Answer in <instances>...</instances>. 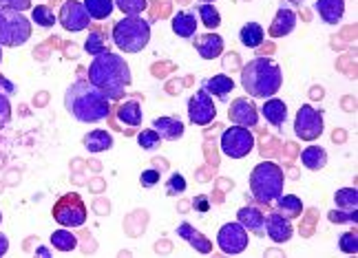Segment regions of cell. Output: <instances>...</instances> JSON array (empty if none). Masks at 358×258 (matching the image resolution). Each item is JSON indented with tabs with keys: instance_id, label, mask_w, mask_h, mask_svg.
Returning <instances> with one entry per match:
<instances>
[{
	"instance_id": "f1b7e54d",
	"label": "cell",
	"mask_w": 358,
	"mask_h": 258,
	"mask_svg": "<svg viewBox=\"0 0 358 258\" xmlns=\"http://www.w3.org/2000/svg\"><path fill=\"white\" fill-rule=\"evenodd\" d=\"M85 51L89 53V56H100V53L104 51H111L108 49V36L104 29H89V36H87V43H85Z\"/></svg>"
},
{
	"instance_id": "5b68a950",
	"label": "cell",
	"mask_w": 358,
	"mask_h": 258,
	"mask_svg": "<svg viewBox=\"0 0 358 258\" xmlns=\"http://www.w3.org/2000/svg\"><path fill=\"white\" fill-rule=\"evenodd\" d=\"M113 45L122 53H140L150 43V22L142 16H127L113 24Z\"/></svg>"
},
{
	"instance_id": "d590c367",
	"label": "cell",
	"mask_w": 358,
	"mask_h": 258,
	"mask_svg": "<svg viewBox=\"0 0 358 258\" xmlns=\"http://www.w3.org/2000/svg\"><path fill=\"white\" fill-rule=\"evenodd\" d=\"M162 142L164 139L159 137V132L155 128H144L140 135H137V146H140L142 151H157Z\"/></svg>"
},
{
	"instance_id": "2e32d148",
	"label": "cell",
	"mask_w": 358,
	"mask_h": 258,
	"mask_svg": "<svg viewBox=\"0 0 358 258\" xmlns=\"http://www.w3.org/2000/svg\"><path fill=\"white\" fill-rule=\"evenodd\" d=\"M195 51L199 53V58L201 60H217L219 56L224 53V38L215 33V31H208V33H203V36H195Z\"/></svg>"
},
{
	"instance_id": "4fadbf2b",
	"label": "cell",
	"mask_w": 358,
	"mask_h": 258,
	"mask_svg": "<svg viewBox=\"0 0 358 258\" xmlns=\"http://www.w3.org/2000/svg\"><path fill=\"white\" fill-rule=\"evenodd\" d=\"M228 117L232 124L243 126V128H255L259 124V108L252 102V98H237L232 100V104L228 106Z\"/></svg>"
},
{
	"instance_id": "8fae6325",
	"label": "cell",
	"mask_w": 358,
	"mask_h": 258,
	"mask_svg": "<svg viewBox=\"0 0 358 258\" xmlns=\"http://www.w3.org/2000/svg\"><path fill=\"white\" fill-rule=\"evenodd\" d=\"M186 108H188V121L195 126H208L217 119V104L203 89L190 95Z\"/></svg>"
},
{
	"instance_id": "4316f807",
	"label": "cell",
	"mask_w": 358,
	"mask_h": 258,
	"mask_svg": "<svg viewBox=\"0 0 358 258\" xmlns=\"http://www.w3.org/2000/svg\"><path fill=\"white\" fill-rule=\"evenodd\" d=\"M266 40V31L259 22H245L239 31V43L248 49H259Z\"/></svg>"
},
{
	"instance_id": "681fc988",
	"label": "cell",
	"mask_w": 358,
	"mask_h": 258,
	"mask_svg": "<svg viewBox=\"0 0 358 258\" xmlns=\"http://www.w3.org/2000/svg\"><path fill=\"white\" fill-rule=\"evenodd\" d=\"M199 3H215V0H199Z\"/></svg>"
},
{
	"instance_id": "f907efd6",
	"label": "cell",
	"mask_w": 358,
	"mask_h": 258,
	"mask_svg": "<svg viewBox=\"0 0 358 258\" xmlns=\"http://www.w3.org/2000/svg\"><path fill=\"white\" fill-rule=\"evenodd\" d=\"M0 223H3V212H0Z\"/></svg>"
},
{
	"instance_id": "ba28073f",
	"label": "cell",
	"mask_w": 358,
	"mask_h": 258,
	"mask_svg": "<svg viewBox=\"0 0 358 258\" xmlns=\"http://www.w3.org/2000/svg\"><path fill=\"white\" fill-rule=\"evenodd\" d=\"M255 135L250 128H243V126H237L232 124L228 126L224 132H222V139H219V148H222V153L230 159H243L248 157L252 151H255Z\"/></svg>"
},
{
	"instance_id": "d4e9b609",
	"label": "cell",
	"mask_w": 358,
	"mask_h": 258,
	"mask_svg": "<svg viewBox=\"0 0 358 258\" xmlns=\"http://www.w3.org/2000/svg\"><path fill=\"white\" fill-rule=\"evenodd\" d=\"M301 164L306 166L308 170L312 172H319L327 166V151L321 146H308V148H303V153H301Z\"/></svg>"
},
{
	"instance_id": "9c48e42d",
	"label": "cell",
	"mask_w": 358,
	"mask_h": 258,
	"mask_svg": "<svg viewBox=\"0 0 358 258\" xmlns=\"http://www.w3.org/2000/svg\"><path fill=\"white\" fill-rule=\"evenodd\" d=\"M325 132L323 111L312 104H303L294 117V135L301 142H316Z\"/></svg>"
},
{
	"instance_id": "ab89813d",
	"label": "cell",
	"mask_w": 358,
	"mask_h": 258,
	"mask_svg": "<svg viewBox=\"0 0 358 258\" xmlns=\"http://www.w3.org/2000/svg\"><path fill=\"white\" fill-rule=\"evenodd\" d=\"M159 179H162V172H159L157 168H146V170H142V174H140V183H142V188H155V185L159 183Z\"/></svg>"
},
{
	"instance_id": "f35d334b",
	"label": "cell",
	"mask_w": 358,
	"mask_h": 258,
	"mask_svg": "<svg viewBox=\"0 0 358 258\" xmlns=\"http://www.w3.org/2000/svg\"><path fill=\"white\" fill-rule=\"evenodd\" d=\"M338 250L343 254H358V234L356 229H350V232H343L338 236Z\"/></svg>"
},
{
	"instance_id": "6da1fadb",
	"label": "cell",
	"mask_w": 358,
	"mask_h": 258,
	"mask_svg": "<svg viewBox=\"0 0 358 258\" xmlns=\"http://www.w3.org/2000/svg\"><path fill=\"white\" fill-rule=\"evenodd\" d=\"M87 79L95 89H100L111 102H120L127 95V89L133 82V75L129 62L120 53L104 51L100 56H95L93 62L89 64Z\"/></svg>"
},
{
	"instance_id": "7402d4cb",
	"label": "cell",
	"mask_w": 358,
	"mask_h": 258,
	"mask_svg": "<svg viewBox=\"0 0 358 258\" xmlns=\"http://www.w3.org/2000/svg\"><path fill=\"white\" fill-rule=\"evenodd\" d=\"M195 16H197V13L195 11H188V9L177 11L175 16H173V20H171V26H173L175 36L184 38V40L195 38L197 36V24H199V20Z\"/></svg>"
},
{
	"instance_id": "bcb514c9",
	"label": "cell",
	"mask_w": 358,
	"mask_h": 258,
	"mask_svg": "<svg viewBox=\"0 0 358 258\" xmlns=\"http://www.w3.org/2000/svg\"><path fill=\"white\" fill-rule=\"evenodd\" d=\"M38 256H49V250H45V248H40L38 252H36Z\"/></svg>"
},
{
	"instance_id": "ee69618b",
	"label": "cell",
	"mask_w": 358,
	"mask_h": 258,
	"mask_svg": "<svg viewBox=\"0 0 358 258\" xmlns=\"http://www.w3.org/2000/svg\"><path fill=\"white\" fill-rule=\"evenodd\" d=\"M0 93H5V95L16 93V84H13L11 79H7L5 75H0Z\"/></svg>"
},
{
	"instance_id": "7c38bea8",
	"label": "cell",
	"mask_w": 358,
	"mask_h": 258,
	"mask_svg": "<svg viewBox=\"0 0 358 258\" xmlns=\"http://www.w3.org/2000/svg\"><path fill=\"white\" fill-rule=\"evenodd\" d=\"M58 22L64 26L66 31L78 33L91 26V16L82 5V0H64L60 11H58Z\"/></svg>"
},
{
	"instance_id": "7bdbcfd3",
	"label": "cell",
	"mask_w": 358,
	"mask_h": 258,
	"mask_svg": "<svg viewBox=\"0 0 358 258\" xmlns=\"http://www.w3.org/2000/svg\"><path fill=\"white\" fill-rule=\"evenodd\" d=\"M192 206H195V210L197 212H208V208H210V203H208V197L206 195H199V197H195V201H192Z\"/></svg>"
},
{
	"instance_id": "e0dca14e",
	"label": "cell",
	"mask_w": 358,
	"mask_h": 258,
	"mask_svg": "<svg viewBox=\"0 0 358 258\" xmlns=\"http://www.w3.org/2000/svg\"><path fill=\"white\" fill-rule=\"evenodd\" d=\"M237 221L248 229V234L266 236V214L257 206H243L237 210Z\"/></svg>"
},
{
	"instance_id": "74e56055",
	"label": "cell",
	"mask_w": 358,
	"mask_h": 258,
	"mask_svg": "<svg viewBox=\"0 0 358 258\" xmlns=\"http://www.w3.org/2000/svg\"><path fill=\"white\" fill-rule=\"evenodd\" d=\"M186 188H188L186 176L182 172H173L169 176V181H166V195L169 197H179V195L186 192Z\"/></svg>"
},
{
	"instance_id": "44dd1931",
	"label": "cell",
	"mask_w": 358,
	"mask_h": 258,
	"mask_svg": "<svg viewBox=\"0 0 358 258\" xmlns=\"http://www.w3.org/2000/svg\"><path fill=\"white\" fill-rule=\"evenodd\" d=\"M314 9L325 24L336 26L345 16V0H316Z\"/></svg>"
},
{
	"instance_id": "836d02e7",
	"label": "cell",
	"mask_w": 358,
	"mask_h": 258,
	"mask_svg": "<svg viewBox=\"0 0 358 258\" xmlns=\"http://www.w3.org/2000/svg\"><path fill=\"white\" fill-rule=\"evenodd\" d=\"M336 208L343 210H356L358 208V190L356 188H341L334 192Z\"/></svg>"
},
{
	"instance_id": "d6a6232c",
	"label": "cell",
	"mask_w": 358,
	"mask_h": 258,
	"mask_svg": "<svg viewBox=\"0 0 358 258\" xmlns=\"http://www.w3.org/2000/svg\"><path fill=\"white\" fill-rule=\"evenodd\" d=\"M197 16L201 18V24L206 29H210V31H215L217 26L222 24V13H219V9L213 3H199Z\"/></svg>"
},
{
	"instance_id": "52a82bcc",
	"label": "cell",
	"mask_w": 358,
	"mask_h": 258,
	"mask_svg": "<svg viewBox=\"0 0 358 258\" xmlns=\"http://www.w3.org/2000/svg\"><path fill=\"white\" fill-rule=\"evenodd\" d=\"M53 221H56L60 227H82L87 223V206L82 197L78 192H69L62 195L56 203H53Z\"/></svg>"
},
{
	"instance_id": "9a60e30c",
	"label": "cell",
	"mask_w": 358,
	"mask_h": 258,
	"mask_svg": "<svg viewBox=\"0 0 358 258\" xmlns=\"http://www.w3.org/2000/svg\"><path fill=\"white\" fill-rule=\"evenodd\" d=\"M177 236L184 238L197 254H203V256L213 254V241L208 236H203L199 229L192 223H188V221H182V223L177 225Z\"/></svg>"
},
{
	"instance_id": "b9f144b4",
	"label": "cell",
	"mask_w": 358,
	"mask_h": 258,
	"mask_svg": "<svg viewBox=\"0 0 358 258\" xmlns=\"http://www.w3.org/2000/svg\"><path fill=\"white\" fill-rule=\"evenodd\" d=\"M0 9L27 11V9H31V0H0Z\"/></svg>"
},
{
	"instance_id": "4dcf8cb0",
	"label": "cell",
	"mask_w": 358,
	"mask_h": 258,
	"mask_svg": "<svg viewBox=\"0 0 358 258\" xmlns=\"http://www.w3.org/2000/svg\"><path fill=\"white\" fill-rule=\"evenodd\" d=\"M51 245L58 252L66 254V252H73L78 248V238L69 227H62V229H56V232L51 234Z\"/></svg>"
},
{
	"instance_id": "f6af8a7d",
	"label": "cell",
	"mask_w": 358,
	"mask_h": 258,
	"mask_svg": "<svg viewBox=\"0 0 358 258\" xmlns=\"http://www.w3.org/2000/svg\"><path fill=\"white\" fill-rule=\"evenodd\" d=\"M7 252H9V238H7V234L0 232V256H5Z\"/></svg>"
},
{
	"instance_id": "ffe728a7",
	"label": "cell",
	"mask_w": 358,
	"mask_h": 258,
	"mask_svg": "<svg viewBox=\"0 0 358 258\" xmlns=\"http://www.w3.org/2000/svg\"><path fill=\"white\" fill-rule=\"evenodd\" d=\"M153 128L159 132L162 139H169V142H175V139H182L184 132H186V126L184 121L175 117V115H162V117H155L153 119Z\"/></svg>"
},
{
	"instance_id": "f546056e",
	"label": "cell",
	"mask_w": 358,
	"mask_h": 258,
	"mask_svg": "<svg viewBox=\"0 0 358 258\" xmlns=\"http://www.w3.org/2000/svg\"><path fill=\"white\" fill-rule=\"evenodd\" d=\"M82 5L89 11L91 20H106L111 18V13L115 9L113 0H82Z\"/></svg>"
},
{
	"instance_id": "83f0119b",
	"label": "cell",
	"mask_w": 358,
	"mask_h": 258,
	"mask_svg": "<svg viewBox=\"0 0 358 258\" xmlns=\"http://www.w3.org/2000/svg\"><path fill=\"white\" fill-rule=\"evenodd\" d=\"M303 210H306V206H303V201L296 197V195H281L277 197V212H281L285 219H301Z\"/></svg>"
},
{
	"instance_id": "277c9868",
	"label": "cell",
	"mask_w": 358,
	"mask_h": 258,
	"mask_svg": "<svg viewBox=\"0 0 358 258\" xmlns=\"http://www.w3.org/2000/svg\"><path fill=\"white\" fill-rule=\"evenodd\" d=\"M285 174L274 161H261L250 172V195L259 206H270L283 195Z\"/></svg>"
},
{
	"instance_id": "cb8c5ba5",
	"label": "cell",
	"mask_w": 358,
	"mask_h": 258,
	"mask_svg": "<svg viewBox=\"0 0 358 258\" xmlns=\"http://www.w3.org/2000/svg\"><path fill=\"white\" fill-rule=\"evenodd\" d=\"M259 113L266 117L268 124H272L274 128H281L287 119V104L279 98H268Z\"/></svg>"
},
{
	"instance_id": "d6986e66",
	"label": "cell",
	"mask_w": 358,
	"mask_h": 258,
	"mask_svg": "<svg viewBox=\"0 0 358 258\" xmlns=\"http://www.w3.org/2000/svg\"><path fill=\"white\" fill-rule=\"evenodd\" d=\"M201 89L208 93L210 98L226 102L230 98V93L235 91V79H232L230 75H226V73H217V75L206 77L201 82Z\"/></svg>"
},
{
	"instance_id": "603a6c76",
	"label": "cell",
	"mask_w": 358,
	"mask_h": 258,
	"mask_svg": "<svg viewBox=\"0 0 358 258\" xmlns=\"http://www.w3.org/2000/svg\"><path fill=\"white\" fill-rule=\"evenodd\" d=\"M82 146H85L87 151L93 153V155L111 151V148H113V135L108 130H102V128L89 130L85 137H82Z\"/></svg>"
},
{
	"instance_id": "60d3db41",
	"label": "cell",
	"mask_w": 358,
	"mask_h": 258,
	"mask_svg": "<svg viewBox=\"0 0 358 258\" xmlns=\"http://www.w3.org/2000/svg\"><path fill=\"white\" fill-rule=\"evenodd\" d=\"M11 121V102H9V95L0 93V130H3L7 124Z\"/></svg>"
},
{
	"instance_id": "e575fe53",
	"label": "cell",
	"mask_w": 358,
	"mask_h": 258,
	"mask_svg": "<svg viewBox=\"0 0 358 258\" xmlns=\"http://www.w3.org/2000/svg\"><path fill=\"white\" fill-rule=\"evenodd\" d=\"M327 219L329 223H336V225H358V208L356 210H343V208H334L327 212Z\"/></svg>"
},
{
	"instance_id": "484cf974",
	"label": "cell",
	"mask_w": 358,
	"mask_h": 258,
	"mask_svg": "<svg viewBox=\"0 0 358 258\" xmlns=\"http://www.w3.org/2000/svg\"><path fill=\"white\" fill-rule=\"evenodd\" d=\"M142 104L137 102V100H127V102H122L117 106V119L122 121V124H127V126H140L142 124Z\"/></svg>"
},
{
	"instance_id": "8d00e7d4",
	"label": "cell",
	"mask_w": 358,
	"mask_h": 258,
	"mask_svg": "<svg viewBox=\"0 0 358 258\" xmlns=\"http://www.w3.org/2000/svg\"><path fill=\"white\" fill-rule=\"evenodd\" d=\"M124 16H142L148 7V0H113Z\"/></svg>"
},
{
	"instance_id": "1f68e13d",
	"label": "cell",
	"mask_w": 358,
	"mask_h": 258,
	"mask_svg": "<svg viewBox=\"0 0 358 258\" xmlns=\"http://www.w3.org/2000/svg\"><path fill=\"white\" fill-rule=\"evenodd\" d=\"M29 20H31V24L40 26V29H51V26L58 22V16L47 5H36V7H31V18Z\"/></svg>"
},
{
	"instance_id": "7a4b0ae2",
	"label": "cell",
	"mask_w": 358,
	"mask_h": 258,
	"mask_svg": "<svg viewBox=\"0 0 358 258\" xmlns=\"http://www.w3.org/2000/svg\"><path fill=\"white\" fill-rule=\"evenodd\" d=\"M64 108L82 124H93L111 115V100L100 89H95L87 77H80L64 91Z\"/></svg>"
},
{
	"instance_id": "8992f818",
	"label": "cell",
	"mask_w": 358,
	"mask_h": 258,
	"mask_svg": "<svg viewBox=\"0 0 358 258\" xmlns=\"http://www.w3.org/2000/svg\"><path fill=\"white\" fill-rule=\"evenodd\" d=\"M34 24L22 11L0 9V47H22L31 38Z\"/></svg>"
},
{
	"instance_id": "30bf717a",
	"label": "cell",
	"mask_w": 358,
	"mask_h": 258,
	"mask_svg": "<svg viewBox=\"0 0 358 258\" xmlns=\"http://www.w3.org/2000/svg\"><path fill=\"white\" fill-rule=\"evenodd\" d=\"M248 241L250 234L239 221L224 223L222 229L217 232V248L228 256H239L248 250Z\"/></svg>"
},
{
	"instance_id": "5bb4252c",
	"label": "cell",
	"mask_w": 358,
	"mask_h": 258,
	"mask_svg": "<svg viewBox=\"0 0 358 258\" xmlns=\"http://www.w3.org/2000/svg\"><path fill=\"white\" fill-rule=\"evenodd\" d=\"M266 236L277 243V245H283V243H287L292 236H294V227H292V221L285 219V216L281 212H270L266 216Z\"/></svg>"
},
{
	"instance_id": "ac0fdd59",
	"label": "cell",
	"mask_w": 358,
	"mask_h": 258,
	"mask_svg": "<svg viewBox=\"0 0 358 258\" xmlns=\"http://www.w3.org/2000/svg\"><path fill=\"white\" fill-rule=\"evenodd\" d=\"M296 26V11L292 7H279L277 9V16L272 18L270 22V29H268V36L270 38H285L294 31Z\"/></svg>"
},
{
	"instance_id": "7dc6e473",
	"label": "cell",
	"mask_w": 358,
	"mask_h": 258,
	"mask_svg": "<svg viewBox=\"0 0 358 258\" xmlns=\"http://www.w3.org/2000/svg\"><path fill=\"white\" fill-rule=\"evenodd\" d=\"M287 3H292V5H296V7H299V5L303 3V0H287Z\"/></svg>"
},
{
	"instance_id": "c3c4849f",
	"label": "cell",
	"mask_w": 358,
	"mask_h": 258,
	"mask_svg": "<svg viewBox=\"0 0 358 258\" xmlns=\"http://www.w3.org/2000/svg\"><path fill=\"white\" fill-rule=\"evenodd\" d=\"M0 64H3V47H0Z\"/></svg>"
},
{
	"instance_id": "3957f363",
	"label": "cell",
	"mask_w": 358,
	"mask_h": 258,
	"mask_svg": "<svg viewBox=\"0 0 358 258\" xmlns=\"http://www.w3.org/2000/svg\"><path fill=\"white\" fill-rule=\"evenodd\" d=\"M283 86L281 64L272 58H255L241 69V89L252 100L274 98Z\"/></svg>"
}]
</instances>
